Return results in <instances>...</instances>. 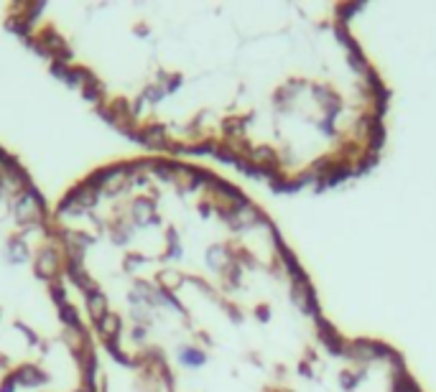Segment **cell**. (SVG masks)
Instances as JSON below:
<instances>
[{
  "label": "cell",
  "mask_w": 436,
  "mask_h": 392,
  "mask_svg": "<svg viewBox=\"0 0 436 392\" xmlns=\"http://www.w3.org/2000/svg\"><path fill=\"white\" fill-rule=\"evenodd\" d=\"M89 306H92V316L103 321V313H105V301H103V298L92 296V298H89Z\"/></svg>",
  "instance_id": "obj_1"
},
{
  "label": "cell",
  "mask_w": 436,
  "mask_h": 392,
  "mask_svg": "<svg viewBox=\"0 0 436 392\" xmlns=\"http://www.w3.org/2000/svg\"><path fill=\"white\" fill-rule=\"evenodd\" d=\"M184 362L202 364V362H204V354H197V352H184Z\"/></svg>",
  "instance_id": "obj_2"
}]
</instances>
